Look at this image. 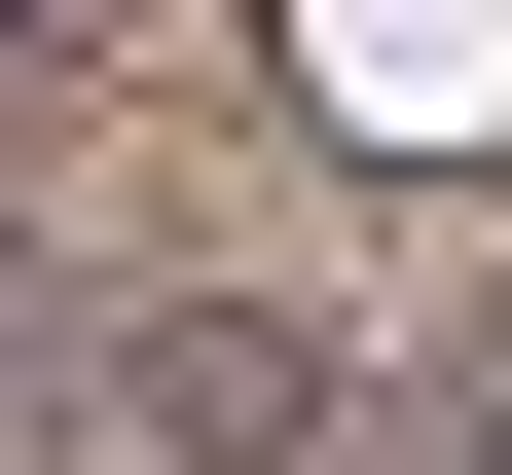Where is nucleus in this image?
<instances>
[{
    "label": "nucleus",
    "mask_w": 512,
    "mask_h": 475,
    "mask_svg": "<svg viewBox=\"0 0 512 475\" xmlns=\"http://www.w3.org/2000/svg\"><path fill=\"white\" fill-rule=\"evenodd\" d=\"M330 74L366 110H512V0H330Z\"/></svg>",
    "instance_id": "1"
}]
</instances>
